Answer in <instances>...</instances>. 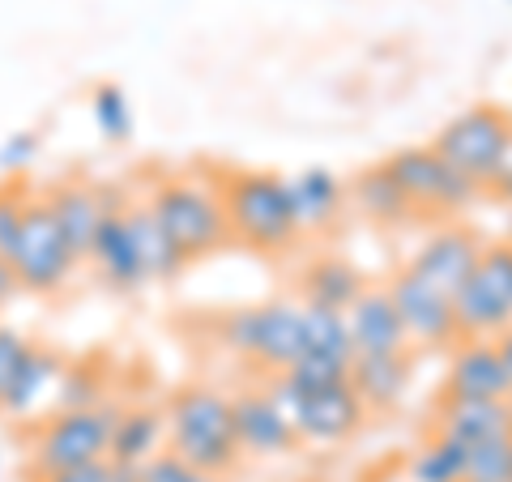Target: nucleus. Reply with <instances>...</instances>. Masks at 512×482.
<instances>
[{
  "mask_svg": "<svg viewBox=\"0 0 512 482\" xmlns=\"http://www.w3.org/2000/svg\"><path fill=\"white\" fill-rule=\"evenodd\" d=\"M222 210H227L231 239L248 252L282 256L299 244V214L291 201V180L274 171H222L218 175Z\"/></svg>",
  "mask_w": 512,
  "mask_h": 482,
  "instance_id": "1",
  "label": "nucleus"
},
{
  "mask_svg": "<svg viewBox=\"0 0 512 482\" xmlns=\"http://www.w3.org/2000/svg\"><path fill=\"white\" fill-rule=\"evenodd\" d=\"M167 448L210 474H231L244 461L235 436V397L210 389V384H184L167 397Z\"/></svg>",
  "mask_w": 512,
  "mask_h": 482,
  "instance_id": "2",
  "label": "nucleus"
},
{
  "mask_svg": "<svg viewBox=\"0 0 512 482\" xmlns=\"http://www.w3.org/2000/svg\"><path fill=\"white\" fill-rule=\"evenodd\" d=\"M265 389L274 393V401L286 414H291L299 440L320 444V448H333V444H346L350 436H359L367 414H372L363 406L359 389L350 384V376L316 380V376H303L291 367V372L269 376Z\"/></svg>",
  "mask_w": 512,
  "mask_h": 482,
  "instance_id": "3",
  "label": "nucleus"
},
{
  "mask_svg": "<svg viewBox=\"0 0 512 482\" xmlns=\"http://www.w3.org/2000/svg\"><path fill=\"white\" fill-rule=\"evenodd\" d=\"M218 342L248 367L278 376L291 372L308 346V312L299 299H265L235 308L218 320Z\"/></svg>",
  "mask_w": 512,
  "mask_h": 482,
  "instance_id": "4",
  "label": "nucleus"
},
{
  "mask_svg": "<svg viewBox=\"0 0 512 482\" xmlns=\"http://www.w3.org/2000/svg\"><path fill=\"white\" fill-rule=\"evenodd\" d=\"M146 205L154 218L163 222V231L175 239L192 261H205L218 248L231 244V227H227V210H222V192L218 180H201V175H163L150 192Z\"/></svg>",
  "mask_w": 512,
  "mask_h": 482,
  "instance_id": "5",
  "label": "nucleus"
},
{
  "mask_svg": "<svg viewBox=\"0 0 512 482\" xmlns=\"http://www.w3.org/2000/svg\"><path fill=\"white\" fill-rule=\"evenodd\" d=\"M116 406L99 401L86 410H56L52 419H43L30 436V478H47L56 470L82 461L111 457V427H116Z\"/></svg>",
  "mask_w": 512,
  "mask_h": 482,
  "instance_id": "6",
  "label": "nucleus"
},
{
  "mask_svg": "<svg viewBox=\"0 0 512 482\" xmlns=\"http://www.w3.org/2000/svg\"><path fill=\"white\" fill-rule=\"evenodd\" d=\"M13 269H18V286L26 295H60L77 273V248L69 244V235L52 214L47 197H30L26 201V218H22V235L9 252Z\"/></svg>",
  "mask_w": 512,
  "mask_h": 482,
  "instance_id": "7",
  "label": "nucleus"
},
{
  "mask_svg": "<svg viewBox=\"0 0 512 482\" xmlns=\"http://www.w3.org/2000/svg\"><path fill=\"white\" fill-rule=\"evenodd\" d=\"M384 167L406 188V197L414 210H419V218H431V222H453L457 214H466L478 197H487V192L474 180H466L436 146H406V150L384 158Z\"/></svg>",
  "mask_w": 512,
  "mask_h": 482,
  "instance_id": "8",
  "label": "nucleus"
},
{
  "mask_svg": "<svg viewBox=\"0 0 512 482\" xmlns=\"http://www.w3.org/2000/svg\"><path fill=\"white\" fill-rule=\"evenodd\" d=\"M461 337H500L512 329V235L491 239L457 291Z\"/></svg>",
  "mask_w": 512,
  "mask_h": 482,
  "instance_id": "9",
  "label": "nucleus"
},
{
  "mask_svg": "<svg viewBox=\"0 0 512 482\" xmlns=\"http://www.w3.org/2000/svg\"><path fill=\"white\" fill-rule=\"evenodd\" d=\"M508 141H512V111L495 107V103H478V107L457 111V116L436 133L431 146L466 175V180H474L487 192V180H491V171L500 163Z\"/></svg>",
  "mask_w": 512,
  "mask_h": 482,
  "instance_id": "10",
  "label": "nucleus"
},
{
  "mask_svg": "<svg viewBox=\"0 0 512 482\" xmlns=\"http://www.w3.org/2000/svg\"><path fill=\"white\" fill-rule=\"evenodd\" d=\"M389 295L402 312V325L410 333V346H427V350H453L461 342V325H457V299L427 286L423 278H414L410 269H397L389 282Z\"/></svg>",
  "mask_w": 512,
  "mask_h": 482,
  "instance_id": "11",
  "label": "nucleus"
},
{
  "mask_svg": "<svg viewBox=\"0 0 512 482\" xmlns=\"http://www.w3.org/2000/svg\"><path fill=\"white\" fill-rule=\"evenodd\" d=\"M483 248H487V239L478 235L474 227L440 222V227L410 252V261L402 269H410L414 278H423L427 286H436V291L457 299V291L466 286V278L478 265V256H483Z\"/></svg>",
  "mask_w": 512,
  "mask_h": 482,
  "instance_id": "12",
  "label": "nucleus"
},
{
  "mask_svg": "<svg viewBox=\"0 0 512 482\" xmlns=\"http://www.w3.org/2000/svg\"><path fill=\"white\" fill-rule=\"evenodd\" d=\"M440 397L512 401V376H508L500 337H461V342L448 350Z\"/></svg>",
  "mask_w": 512,
  "mask_h": 482,
  "instance_id": "13",
  "label": "nucleus"
},
{
  "mask_svg": "<svg viewBox=\"0 0 512 482\" xmlns=\"http://www.w3.org/2000/svg\"><path fill=\"white\" fill-rule=\"evenodd\" d=\"M235 436H239L244 457H256V461L286 457V453H295V448L303 444L295 423H291V414L278 406L269 389L235 393Z\"/></svg>",
  "mask_w": 512,
  "mask_h": 482,
  "instance_id": "14",
  "label": "nucleus"
},
{
  "mask_svg": "<svg viewBox=\"0 0 512 482\" xmlns=\"http://www.w3.org/2000/svg\"><path fill=\"white\" fill-rule=\"evenodd\" d=\"M346 325H350L355 355H397V350H414L389 286H367L346 308Z\"/></svg>",
  "mask_w": 512,
  "mask_h": 482,
  "instance_id": "15",
  "label": "nucleus"
},
{
  "mask_svg": "<svg viewBox=\"0 0 512 482\" xmlns=\"http://www.w3.org/2000/svg\"><path fill=\"white\" fill-rule=\"evenodd\" d=\"M43 197L52 201V214H56V222L64 227V235H69V244L77 248L82 261L90 256L94 239H99V227L111 214V205H124L111 188H94L86 180H64L52 192H43Z\"/></svg>",
  "mask_w": 512,
  "mask_h": 482,
  "instance_id": "16",
  "label": "nucleus"
},
{
  "mask_svg": "<svg viewBox=\"0 0 512 482\" xmlns=\"http://www.w3.org/2000/svg\"><path fill=\"white\" fill-rule=\"evenodd\" d=\"M90 265L103 278V286H111V291H120V295L150 286L146 269H141L133 227H128V205H111V214L99 227V239H94V248H90Z\"/></svg>",
  "mask_w": 512,
  "mask_h": 482,
  "instance_id": "17",
  "label": "nucleus"
},
{
  "mask_svg": "<svg viewBox=\"0 0 512 482\" xmlns=\"http://www.w3.org/2000/svg\"><path fill=\"white\" fill-rule=\"evenodd\" d=\"M303 312H308V346H303V359L295 363V372L316 376V380L350 376V367H355V342H350L346 312L308 308V303H303Z\"/></svg>",
  "mask_w": 512,
  "mask_h": 482,
  "instance_id": "18",
  "label": "nucleus"
},
{
  "mask_svg": "<svg viewBox=\"0 0 512 482\" xmlns=\"http://www.w3.org/2000/svg\"><path fill=\"white\" fill-rule=\"evenodd\" d=\"M350 192V205L359 210V218H367L372 227H384V231H402L410 222H419V210L410 205L406 188L393 180V171L376 163L355 175V184L346 188Z\"/></svg>",
  "mask_w": 512,
  "mask_h": 482,
  "instance_id": "19",
  "label": "nucleus"
},
{
  "mask_svg": "<svg viewBox=\"0 0 512 482\" xmlns=\"http://www.w3.org/2000/svg\"><path fill=\"white\" fill-rule=\"evenodd\" d=\"M350 384L359 389L363 406L372 414H389L406 401L410 384H414V359L410 350H397V355H355L350 367Z\"/></svg>",
  "mask_w": 512,
  "mask_h": 482,
  "instance_id": "20",
  "label": "nucleus"
},
{
  "mask_svg": "<svg viewBox=\"0 0 512 482\" xmlns=\"http://www.w3.org/2000/svg\"><path fill=\"white\" fill-rule=\"evenodd\" d=\"M431 431L457 436L461 444H478L491 436H512V401H470V397H440L431 414Z\"/></svg>",
  "mask_w": 512,
  "mask_h": 482,
  "instance_id": "21",
  "label": "nucleus"
},
{
  "mask_svg": "<svg viewBox=\"0 0 512 482\" xmlns=\"http://www.w3.org/2000/svg\"><path fill=\"white\" fill-rule=\"evenodd\" d=\"M363 291H367L363 269L346 261V256H312L299 269V303H308V308L346 312Z\"/></svg>",
  "mask_w": 512,
  "mask_h": 482,
  "instance_id": "22",
  "label": "nucleus"
},
{
  "mask_svg": "<svg viewBox=\"0 0 512 482\" xmlns=\"http://www.w3.org/2000/svg\"><path fill=\"white\" fill-rule=\"evenodd\" d=\"M64 367L69 363H64L56 350L30 346L22 355V363H18V372H13V380H9L5 397H0V414H5V419H26L30 410H39L43 401L56 393Z\"/></svg>",
  "mask_w": 512,
  "mask_h": 482,
  "instance_id": "23",
  "label": "nucleus"
},
{
  "mask_svg": "<svg viewBox=\"0 0 512 482\" xmlns=\"http://www.w3.org/2000/svg\"><path fill=\"white\" fill-rule=\"evenodd\" d=\"M291 201L303 231H333L350 205V192L329 167H303L291 175Z\"/></svg>",
  "mask_w": 512,
  "mask_h": 482,
  "instance_id": "24",
  "label": "nucleus"
},
{
  "mask_svg": "<svg viewBox=\"0 0 512 482\" xmlns=\"http://www.w3.org/2000/svg\"><path fill=\"white\" fill-rule=\"evenodd\" d=\"M167 448V414L163 406H124L111 427V461L146 465Z\"/></svg>",
  "mask_w": 512,
  "mask_h": 482,
  "instance_id": "25",
  "label": "nucleus"
},
{
  "mask_svg": "<svg viewBox=\"0 0 512 482\" xmlns=\"http://www.w3.org/2000/svg\"><path fill=\"white\" fill-rule=\"evenodd\" d=\"M128 227H133V239H137L146 282H171V278H180L184 265H188V256L175 248V239L163 231V222L154 218V210H150L146 201L128 205Z\"/></svg>",
  "mask_w": 512,
  "mask_h": 482,
  "instance_id": "26",
  "label": "nucleus"
},
{
  "mask_svg": "<svg viewBox=\"0 0 512 482\" xmlns=\"http://www.w3.org/2000/svg\"><path fill=\"white\" fill-rule=\"evenodd\" d=\"M466 457H470V444H461L457 436H444V431H431L406 457L402 470L410 482H461L466 478Z\"/></svg>",
  "mask_w": 512,
  "mask_h": 482,
  "instance_id": "27",
  "label": "nucleus"
},
{
  "mask_svg": "<svg viewBox=\"0 0 512 482\" xmlns=\"http://www.w3.org/2000/svg\"><path fill=\"white\" fill-rule=\"evenodd\" d=\"M90 111H94V124H99V133H103L107 141L124 146V141L133 137V107H128L124 86H116V82L94 86V94H90Z\"/></svg>",
  "mask_w": 512,
  "mask_h": 482,
  "instance_id": "28",
  "label": "nucleus"
},
{
  "mask_svg": "<svg viewBox=\"0 0 512 482\" xmlns=\"http://www.w3.org/2000/svg\"><path fill=\"white\" fill-rule=\"evenodd\" d=\"M461 482H512V436H491L470 444Z\"/></svg>",
  "mask_w": 512,
  "mask_h": 482,
  "instance_id": "29",
  "label": "nucleus"
},
{
  "mask_svg": "<svg viewBox=\"0 0 512 482\" xmlns=\"http://www.w3.org/2000/svg\"><path fill=\"white\" fill-rule=\"evenodd\" d=\"M107 380L103 372H94L90 363H73L64 367V376L56 384V406L60 410H86V406H99V401H107Z\"/></svg>",
  "mask_w": 512,
  "mask_h": 482,
  "instance_id": "30",
  "label": "nucleus"
},
{
  "mask_svg": "<svg viewBox=\"0 0 512 482\" xmlns=\"http://www.w3.org/2000/svg\"><path fill=\"white\" fill-rule=\"evenodd\" d=\"M141 482H222L218 474L201 470V465H192L188 457H180L175 448H163V453H154L146 465H137Z\"/></svg>",
  "mask_w": 512,
  "mask_h": 482,
  "instance_id": "31",
  "label": "nucleus"
},
{
  "mask_svg": "<svg viewBox=\"0 0 512 482\" xmlns=\"http://www.w3.org/2000/svg\"><path fill=\"white\" fill-rule=\"evenodd\" d=\"M26 192L18 184H5L0 188V256H9L13 244L22 235V218H26Z\"/></svg>",
  "mask_w": 512,
  "mask_h": 482,
  "instance_id": "32",
  "label": "nucleus"
},
{
  "mask_svg": "<svg viewBox=\"0 0 512 482\" xmlns=\"http://www.w3.org/2000/svg\"><path fill=\"white\" fill-rule=\"evenodd\" d=\"M35 158H39V133L22 128V133H13L5 146H0V171L18 180V175H22L30 163H35Z\"/></svg>",
  "mask_w": 512,
  "mask_h": 482,
  "instance_id": "33",
  "label": "nucleus"
},
{
  "mask_svg": "<svg viewBox=\"0 0 512 482\" xmlns=\"http://www.w3.org/2000/svg\"><path fill=\"white\" fill-rule=\"evenodd\" d=\"M35 346L26 333H18V329H0V397H5V389H9V380H13V372H18V363H22V355Z\"/></svg>",
  "mask_w": 512,
  "mask_h": 482,
  "instance_id": "34",
  "label": "nucleus"
},
{
  "mask_svg": "<svg viewBox=\"0 0 512 482\" xmlns=\"http://www.w3.org/2000/svg\"><path fill=\"white\" fill-rule=\"evenodd\" d=\"M107 474H111V457H99V461H82V465H69V470L47 474L43 482H107Z\"/></svg>",
  "mask_w": 512,
  "mask_h": 482,
  "instance_id": "35",
  "label": "nucleus"
},
{
  "mask_svg": "<svg viewBox=\"0 0 512 482\" xmlns=\"http://www.w3.org/2000/svg\"><path fill=\"white\" fill-rule=\"evenodd\" d=\"M487 197L512 205V141L504 146L500 163H495V171H491V180H487Z\"/></svg>",
  "mask_w": 512,
  "mask_h": 482,
  "instance_id": "36",
  "label": "nucleus"
},
{
  "mask_svg": "<svg viewBox=\"0 0 512 482\" xmlns=\"http://www.w3.org/2000/svg\"><path fill=\"white\" fill-rule=\"evenodd\" d=\"M18 291H22V286H18V269H13L9 256H0V308H5V303Z\"/></svg>",
  "mask_w": 512,
  "mask_h": 482,
  "instance_id": "37",
  "label": "nucleus"
},
{
  "mask_svg": "<svg viewBox=\"0 0 512 482\" xmlns=\"http://www.w3.org/2000/svg\"><path fill=\"white\" fill-rule=\"evenodd\" d=\"M397 482H410V478H406V470H402V478H397Z\"/></svg>",
  "mask_w": 512,
  "mask_h": 482,
  "instance_id": "38",
  "label": "nucleus"
},
{
  "mask_svg": "<svg viewBox=\"0 0 512 482\" xmlns=\"http://www.w3.org/2000/svg\"><path fill=\"white\" fill-rule=\"evenodd\" d=\"M30 482H43V478H30Z\"/></svg>",
  "mask_w": 512,
  "mask_h": 482,
  "instance_id": "39",
  "label": "nucleus"
}]
</instances>
